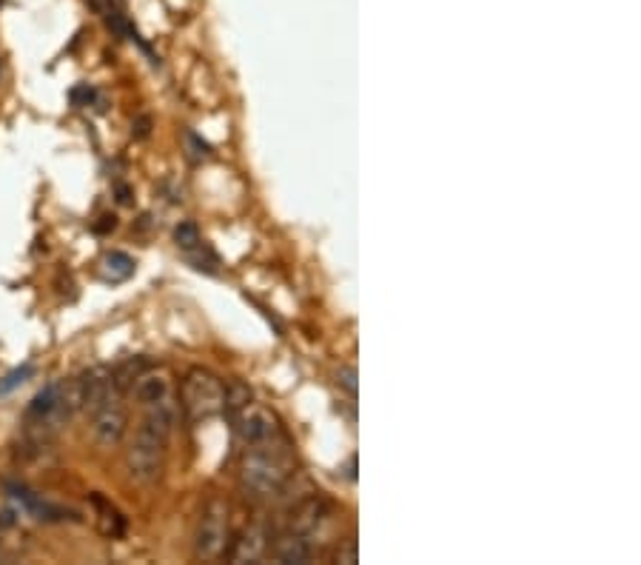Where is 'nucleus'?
Segmentation results:
<instances>
[{
	"label": "nucleus",
	"instance_id": "1",
	"mask_svg": "<svg viewBox=\"0 0 641 565\" xmlns=\"http://www.w3.org/2000/svg\"><path fill=\"white\" fill-rule=\"evenodd\" d=\"M177 417H180V409L168 398L158 405H149L143 420L137 423L126 449V472L137 486H151L160 480V474L166 468L168 440L177 426Z\"/></svg>",
	"mask_w": 641,
	"mask_h": 565
},
{
	"label": "nucleus",
	"instance_id": "2",
	"mask_svg": "<svg viewBox=\"0 0 641 565\" xmlns=\"http://www.w3.org/2000/svg\"><path fill=\"white\" fill-rule=\"evenodd\" d=\"M291 477H294V457L282 431L265 443L246 445V454L240 460V489L246 491V497L272 500L282 494Z\"/></svg>",
	"mask_w": 641,
	"mask_h": 565
},
{
	"label": "nucleus",
	"instance_id": "3",
	"mask_svg": "<svg viewBox=\"0 0 641 565\" xmlns=\"http://www.w3.org/2000/svg\"><path fill=\"white\" fill-rule=\"evenodd\" d=\"M223 403H226V382L219 380L214 372H209V368H191L189 375L183 377L180 412L191 426L223 414Z\"/></svg>",
	"mask_w": 641,
	"mask_h": 565
},
{
	"label": "nucleus",
	"instance_id": "4",
	"mask_svg": "<svg viewBox=\"0 0 641 565\" xmlns=\"http://www.w3.org/2000/svg\"><path fill=\"white\" fill-rule=\"evenodd\" d=\"M228 505L226 500H209L194 528V554L200 560H219L228 549Z\"/></svg>",
	"mask_w": 641,
	"mask_h": 565
},
{
	"label": "nucleus",
	"instance_id": "5",
	"mask_svg": "<svg viewBox=\"0 0 641 565\" xmlns=\"http://www.w3.org/2000/svg\"><path fill=\"white\" fill-rule=\"evenodd\" d=\"M128 412L123 403V391L114 389L103 403L91 412V435L103 449H112L126 437Z\"/></svg>",
	"mask_w": 641,
	"mask_h": 565
},
{
	"label": "nucleus",
	"instance_id": "6",
	"mask_svg": "<svg viewBox=\"0 0 641 565\" xmlns=\"http://www.w3.org/2000/svg\"><path fill=\"white\" fill-rule=\"evenodd\" d=\"M272 528L263 519H256V523H249V526L242 528L240 535L235 540L228 542V560L237 565L246 563H263L268 557V549H272Z\"/></svg>",
	"mask_w": 641,
	"mask_h": 565
},
{
	"label": "nucleus",
	"instance_id": "7",
	"mask_svg": "<svg viewBox=\"0 0 641 565\" xmlns=\"http://www.w3.org/2000/svg\"><path fill=\"white\" fill-rule=\"evenodd\" d=\"M331 517V503L319 497L317 491H311L309 497H302L300 503L291 508V517H288V528L291 531H300V535H309L317 540L319 528L328 523Z\"/></svg>",
	"mask_w": 641,
	"mask_h": 565
},
{
	"label": "nucleus",
	"instance_id": "8",
	"mask_svg": "<svg viewBox=\"0 0 641 565\" xmlns=\"http://www.w3.org/2000/svg\"><path fill=\"white\" fill-rule=\"evenodd\" d=\"M268 554L282 565H305L317 554V542H314V537L286 528L282 535L274 537Z\"/></svg>",
	"mask_w": 641,
	"mask_h": 565
},
{
	"label": "nucleus",
	"instance_id": "9",
	"mask_svg": "<svg viewBox=\"0 0 641 565\" xmlns=\"http://www.w3.org/2000/svg\"><path fill=\"white\" fill-rule=\"evenodd\" d=\"M231 423H235L242 445L265 443V440H272L274 435H279V426L277 420H274V414H268L265 409H251L249 405V409H242Z\"/></svg>",
	"mask_w": 641,
	"mask_h": 565
},
{
	"label": "nucleus",
	"instance_id": "10",
	"mask_svg": "<svg viewBox=\"0 0 641 565\" xmlns=\"http://www.w3.org/2000/svg\"><path fill=\"white\" fill-rule=\"evenodd\" d=\"M91 7V12H98L100 21L109 26V29L117 35V38H126L131 40V43H140V47L149 52V47H146L143 40H140V35H137V29L131 26V21H128V15L123 12V7L117 3V0H86Z\"/></svg>",
	"mask_w": 641,
	"mask_h": 565
},
{
	"label": "nucleus",
	"instance_id": "11",
	"mask_svg": "<svg viewBox=\"0 0 641 565\" xmlns=\"http://www.w3.org/2000/svg\"><path fill=\"white\" fill-rule=\"evenodd\" d=\"M9 497L15 500L17 505H21L23 512L32 514L35 519H46V523H54V519H66L68 512L66 508H61V505H52L46 503L43 497H38L35 491H29L26 486H7Z\"/></svg>",
	"mask_w": 641,
	"mask_h": 565
},
{
	"label": "nucleus",
	"instance_id": "12",
	"mask_svg": "<svg viewBox=\"0 0 641 565\" xmlns=\"http://www.w3.org/2000/svg\"><path fill=\"white\" fill-rule=\"evenodd\" d=\"M131 389H135L137 403L143 405V409H149V405H158V403H163V400L172 398V382H168V377L163 375V372H151V368L137 377Z\"/></svg>",
	"mask_w": 641,
	"mask_h": 565
},
{
	"label": "nucleus",
	"instance_id": "13",
	"mask_svg": "<svg viewBox=\"0 0 641 565\" xmlns=\"http://www.w3.org/2000/svg\"><path fill=\"white\" fill-rule=\"evenodd\" d=\"M91 505H95V512H98V526L100 531L106 537H123L126 535V517H123L112 503H109L106 497L91 494Z\"/></svg>",
	"mask_w": 641,
	"mask_h": 565
},
{
	"label": "nucleus",
	"instance_id": "14",
	"mask_svg": "<svg viewBox=\"0 0 641 565\" xmlns=\"http://www.w3.org/2000/svg\"><path fill=\"white\" fill-rule=\"evenodd\" d=\"M100 266H103V277L112 282H123L135 275V260L128 258L126 252H109Z\"/></svg>",
	"mask_w": 641,
	"mask_h": 565
},
{
	"label": "nucleus",
	"instance_id": "15",
	"mask_svg": "<svg viewBox=\"0 0 641 565\" xmlns=\"http://www.w3.org/2000/svg\"><path fill=\"white\" fill-rule=\"evenodd\" d=\"M149 368H151V363L146 357H128L126 363H121V366H117V368H112L114 386H117V389H121V391L131 389V386H135L137 377L143 375V372H149Z\"/></svg>",
	"mask_w": 641,
	"mask_h": 565
},
{
	"label": "nucleus",
	"instance_id": "16",
	"mask_svg": "<svg viewBox=\"0 0 641 565\" xmlns=\"http://www.w3.org/2000/svg\"><path fill=\"white\" fill-rule=\"evenodd\" d=\"M174 243H177V249H180L183 254L194 252L197 246H203V235H200V229H197V223L183 221L180 226L174 229Z\"/></svg>",
	"mask_w": 641,
	"mask_h": 565
},
{
	"label": "nucleus",
	"instance_id": "17",
	"mask_svg": "<svg viewBox=\"0 0 641 565\" xmlns=\"http://www.w3.org/2000/svg\"><path fill=\"white\" fill-rule=\"evenodd\" d=\"M186 260H189L197 272H205V275H217L219 272V258L205 243L197 246L194 252H186Z\"/></svg>",
	"mask_w": 641,
	"mask_h": 565
},
{
	"label": "nucleus",
	"instance_id": "18",
	"mask_svg": "<svg viewBox=\"0 0 641 565\" xmlns=\"http://www.w3.org/2000/svg\"><path fill=\"white\" fill-rule=\"evenodd\" d=\"M32 377H35V366H32V363L15 368V372H9V375L0 380V398H3V394H9V391H15L17 386H23V382L32 380Z\"/></svg>",
	"mask_w": 641,
	"mask_h": 565
},
{
	"label": "nucleus",
	"instance_id": "19",
	"mask_svg": "<svg viewBox=\"0 0 641 565\" xmlns=\"http://www.w3.org/2000/svg\"><path fill=\"white\" fill-rule=\"evenodd\" d=\"M334 563H340V565L360 563V545H356L354 535L340 540V545H337V551H334Z\"/></svg>",
	"mask_w": 641,
	"mask_h": 565
},
{
	"label": "nucleus",
	"instance_id": "20",
	"mask_svg": "<svg viewBox=\"0 0 641 565\" xmlns=\"http://www.w3.org/2000/svg\"><path fill=\"white\" fill-rule=\"evenodd\" d=\"M360 375H356L354 366H340V372H337V386H340L342 391H345L348 398H356V389H360Z\"/></svg>",
	"mask_w": 641,
	"mask_h": 565
},
{
	"label": "nucleus",
	"instance_id": "21",
	"mask_svg": "<svg viewBox=\"0 0 641 565\" xmlns=\"http://www.w3.org/2000/svg\"><path fill=\"white\" fill-rule=\"evenodd\" d=\"M186 143L191 146V149H194V158L197 161H203V158H209V154H212V146L205 143L203 138H200V135H194V131H186Z\"/></svg>",
	"mask_w": 641,
	"mask_h": 565
},
{
	"label": "nucleus",
	"instance_id": "22",
	"mask_svg": "<svg viewBox=\"0 0 641 565\" xmlns=\"http://www.w3.org/2000/svg\"><path fill=\"white\" fill-rule=\"evenodd\" d=\"M131 131H135V138H137V140H146V138H149V131H151V117H149V115L140 117V121H137L135 126H131Z\"/></svg>",
	"mask_w": 641,
	"mask_h": 565
},
{
	"label": "nucleus",
	"instance_id": "23",
	"mask_svg": "<svg viewBox=\"0 0 641 565\" xmlns=\"http://www.w3.org/2000/svg\"><path fill=\"white\" fill-rule=\"evenodd\" d=\"M72 100H75V103H86V106H89L91 100H95V89H89V86H80V89H75V92H72Z\"/></svg>",
	"mask_w": 641,
	"mask_h": 565
},
{
	"label": "nucleus",
	"instance_id": "24",
	"mask_svg": "<svg viewBox=\"0 0 641 565\" xmlns=\"http://www.w3.org/2000/svg\"><path fill=\"white\" fill-rule=\"evenodd\" d=\"M100 221H103V223H98V226H95V231H100V235H103V231H109V229H114V226H117V217H114V214H103V217H100Z\"/></svg>",
	"mask_w": 641,
	"mask_h": 565
},
{
	"label": "nucleus",
	"instance_id": "25",
	"mask_svg": "<svg viewBox=\"0 0 641 565\" xmlns=\"http://www.w3.org/2000/svg\"><path fill=\"white\" fill-rule=\"evenodd\" d=\"M345 477H348V480H356V457H351V460H348Z\"/></svg>",
	"mask_w": 641,
	"mask_h": 565
}]
</instances>
